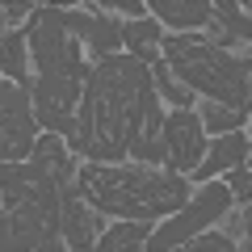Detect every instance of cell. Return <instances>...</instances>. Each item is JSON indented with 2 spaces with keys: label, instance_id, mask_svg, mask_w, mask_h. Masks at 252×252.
I'll use <instances>...</instances> for the list:
<instances>
[{
  "label": "cell",
  "instance_id": "obj_1",
  "mask_svg": "<svg viewBox=\"0 0 252 252\" xmlns=\"http://www.w3.org/2000/svg\"><path fill=\"white\" fill-rule=\"evenodd\" d=\"M67 147L93 164H118L126 156L143 164H168L156 76L143 59L109 55L93 63L80 101V130Z\"/></svg>",
  "mask_w": 252,
  "mask_h": 252
},
{
  "label": "cell",
  "instance_id": "obj_2",
  "mask_svg": "<svg viewBox=\"0 0 252 252\" xmlns=\"http://www.w3.org/2000/svg\"><path fill=\"white\" fill-rule=\"evenodd\" d=\"M30 55H34L38 80H34V118L46 126V135H63L67 143L80 130V101H84V72L80 42L63 21V9H38L30 21Z\"/></svg>",
  "mask_w": 252,
  "mask_h": 252
},
{
  "label": "cell",
  "instance_id": "obj_3",
  "mask_svg": "<svg viewBox=\"0 0 252 252\" xmlns=\"http://www.w3.org/2000/svg\"><path fill=\"white\" fill-rule=\"evenodd\" d=\"M80 193L97 215L118 219H164L189 206V181L181 172H156L147 164H80Z\"/></svg>",
  "mask_w": 252,
  "mask_h": 252
},
{
  "label": "cell",
  "instance_id": "obj_4",
  "mask_svg": "<svg viewBox=\"0 0 252 252\" xmlns=\"http://www.w3.org/2000/svg\"><path fill=\"white\" fill-rule=\"evenodd\" d=\"M63 231V193L42 164H4L0 172V252H38Z\"/></svg>",
  "mask_w": 252,
  "mask_h": 252
},
{
  "label": "cell",
  "instance_id": "obj_5",
  "mask_svg": "<svg viewBox=\"0 0 252 252\" xmlns=\"http://www.w3.org/2000/svg\"><path fill=\"white\" fill-rule=\"evenodd\" d=\"M164 63L189 93H202L206 101H219L244 118L252 114V55L240 59L202 38H168Z\"/></svg>",
  "mask_w": 252,
  "mask_h": 252
},
{
  "label": "cell",
  "instance_id": "obj_6",
  "mask_svg": "<svg viewBox=\"0 0 252 252\" xmlns=\"http://www.w3.org/2000/svg\"><path fill=\"white\" fill-rule=\"evenodd\" d=\"M231 185H202L193 198H189L185 210H177V215L168 219L164 227H156L152 240H147V252H172L177 244L193 240L198 231H206L215 219L227 215V206H231Z\"/></svg>",
  "mask_w": 252,
  "mask_h": 252
},
{
  "label": "cell",
  "instance_id": "obj_7",
  "mask_svg": "<svg viewBox=\"0 0 252 252\" xmlns=\"http://www.w3.org/2000/svg\"><path fill=\"white\" fill-rule=\"evenodd\" d=\"M34 93L21 84L0 89V147L4 164H26L34 156Z\"/></svg>",
  "mask_w": 252,
  "mask_h": 252
},
{
  "label": "cell",
  "instance_id": "obj_8",
  "mask_svg": "<svg viewBox=\"0 0 252 252\" xmlns=\"http://www.w3.org/2000/svg\"><path fill=\"white\" fill-rule=\"evenodd\" d=\"M164 152H168V172H193L202 164L206 139H202V118L189 109H172L164 118Z\"/></svg>",
  "mask_w": 252,
  "mask_h": 252
},
{
  "label": "cell",
  "instance_id": "obj_9",
  "mask_svg": "<svg viewBox=\"0 0 252 252\" xmlns=\"http://www.w3.org/2000/svg\"><path fill=\"white\" fill-rule=\"evenodd\" d=\"M63 21H67L72 34L89 38V46H93L97 59H109V51H118L122 30H126V21H118V17H84V13H76V9H63Z\"/></svg>",
  "mask_w": 252,
  "mask_h": 252
},
{
  "label": "cell",
  "instance_id": "obj_10",
  "mask_svg": "<svg viewBox=\"0 0 252 252\" xmlns=\"http://www.w3.org/2000/svg\"><path fill=\"white\" fill-rule=\"evenodd\" d=\"M248 160V139L235 130V135H219L215 147H206V156H202V164L193 168V181H215L219 172L227 168H240V164Z\"/></svg>",
  "mask_w": 252,
  "mask_h": 252
},
{
  "label": "cell",
  "instance_id": "obj_11",
  "mask_svg": "<svg viewBox=\"0 0 252 252\" xmlns=\"http://www.w3.org/2000/svg\"><path fill=\"white\" fill-rule=\"evenodd\" d=\"M156 17H164L168 26H210L215 21V4H206V0H156L152 4Z\"/></svg>",
  "mask_w": 252,
  "mask_h": 252
},
{
  "label": "cell",
  "instance_id": "obj_12",
  "mask_svg": "<svg viewBox=\"0 0 252 252\" xmlns=\"http://www.w3.org/2000/svg\"><path fill=\"white\" fill-rule=\"evenodd\" d=\"M156 42H160V30H156V21H126V30H122V46L130 55H135V59H143L147 67H152L156 59H164L160 51H156Z\"/></svg>",
  "mask_w": 252,
  "mask_h": 252
},
{
  "label": "cell",
  "instance_id": "obj_13",
  "mask_svg": "<svg viewBox=\"0 0 252 252\" xmlns=\"http://www.w3.org/2000/svg\"><path fill=\"white\" fill-rule=\"evenodd\" d=\"M147 240H152V223L147 219H139V223H118L114 231L101 235L97 252H139Z\"/></svg>",
  "mask_w": 252,
  "mask_h": 252
},
{
  "label": "cell",
  "instance_id": "obj_14",
  "mask_svg": "<svg viewBox=\"0 0 252 252\" xmlns=\"http://www.w3.org/2000/svg\"><path fill=\"white\" fill-rule=\"evenodd\" d=\"M0 51H4V72H9V80L26 89V84H30V67H26V38H21L17 30H4V42H0Z\"/></svg>",
  "mask_w": 252,
  "mask_h": 252
},
{
  "label": "cell",
  "instance_id": "obj_15",
  "mask_svg": "<svg viewBox=\"0 0 252 252\" xmlns=\"http://www.w3.org/2000/svg\"><path fill=\"white\" fill-rule=\"evenodd\" d=\"M215 26L223 30L227 38H235V42L252 38V21L244 17V9H240V4H231V0H219V4H215Z\"/></svg>",
  "mask_w": 252,
  "mask_h": 252
},
{
  "label": "cell",
  "instance_id": "obj_16",
  "mask_svg": "<svg viewBox=\"0 0 252 252\" xmlns=\"http://www.w3.org/2000/svg\"><path fill=\"white\" fill-rule=\"evenodd\" d=\"M152 76H156V89H160V93H164V97H168L177 109H189V105H193V93H189L185 84L172 76V67H168L164 59H156V63H152Z\"/></svg>",
  "mask_w": 252,
  "mask_h": 252
},
{
  "label": "cell",
  "instance_id": "obj_17",
  "mask_svg": "<svg viewBox=\"0 0 252 252\" xmlns=\"http://www.w3.org/2000/svg\"><path fill=\"white\" fill-rule=\"evenodd\" d=\"M198 118H202V126H206V130H215V139H219V135H235V130H240V122H244V114L219 105V101H206Z\"/></svg>",
  "mask_w": 252,
  "mask_h": 252
},
{
  "label": "cell",
  "instance_id": "obj_18",
  "mask_svg": "<svg viewBox=\"0 0 252 252\" xmlns=\"http://www.w3.org/2000/svg\"><path fill=\"white\" fill-rule=\"evenodd\" d=\"M172 252H240L231 240V231H206V235H193V240L177 244Z\"/></svg>",
  "mask_w": 252,
  "mask_h": 252
},
{
  "label": "cell",
  "instance_id": "obj_19",
  "mask_svg": "<svg viewBox=\"0 0 252 252\" xmlns=\"http://www.w3.org/2000/svg\"><path fill=\"white\" fill-rule=\"evenodd\" d=\"M227 185H231V198L235 202H248V206H252V160H244L240 168H231Z\"/></svg>",
  "mask_w": 252,
  "mask_h": 252
},
{
  "label": "cell",
  "instance_id": "obj_20",
  "mask_svg": "<svg viewBox=\"0 0 252 252\" xmlns=\"http://www.w3.org/2000/svg\"><path fill=\"white\" fill-rule=\"evenodd\" d=\"M101 9H122V13H130V17H139V21H143L147 4H139V0H105Z\"/></svg>",
  "mask_w": 252,
  "mask_h": 252
},
{
  "label": "cell",
  "instance_id": "obj_21",
  "mask_svg": "<svg viewBox=\"0 0 252 252\" xmlns=\"http://www.w3.org/2000/svg\"><path fill=\"white\" fill-rule=\"evenodd\" d=\"M67 248H72V244L63 240V231H55V235H46V240H42V248H38V252H67Z\"/></svg>",
  "mask_w": 252,
  "mask_h": 252
},
{
  "label": "cell",
  "instance_id": "obj_22",
  "mask_svg": "<svg viewBox=\"0 0 252 252\" xmlns=\"http://www.w3.org/2000/svg\"><path fill=\"white\" fill-rule=\"evenodd\" d=\"M26 13H34V4H4V21H21Z\"/></svg>",
  "mask_w": 252,
  "mask_h": 252
},
{
  "label": "cell",
  "instance_id": "obj_23",
  "mask_svg": "<svg viewBox=\"0 0 252 252\" xmlns=\"http://www.w3.org/2000/svg\"><path fill=\"white\" fill-rule=\"evenodd\" d=\"M240 231H244V240L252 244V206H248V210L240 215Z\"/></svg>",
  "mask_w": 252,
  "mask_h": 252
},
{
  "label": "cell",
  "instance_id": "obj_24",
  "mask_svg": "<svg viewBox=\"0 0 252 252\" xmlns=\"http://www.w3.org/2000/svg\"><path fill=\"white\" fill-rule=\"evenodd\" d=\"M240 252H252V244H244V248H240Z\"/></svg>",
  "mask_w": 252,
  "mask_h": 252
},
{
  "label": "cell",
  "instance_id": "obj_25",
  "mask_svg": "<svg viewBox=\"0 0 252 252\" xmlns=\"http://www.w3.org/2000/svg\"><path fill=\"white\" fill-rule=\"evenodd\" d=\"M244 13H248V21H252V4H248V9H244Z\"/></svg>",
  "mask_w": 252,
  "mask_h": 252
}]
</instances>
